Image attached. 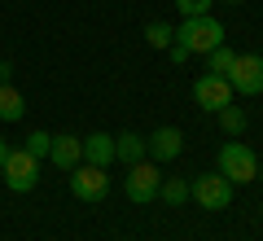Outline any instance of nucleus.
<instances>
[{"label":"nucleus","instance_id":"obj_1","mask_svg":"<svg viewBox=\"0 0 263 241\" xmlns=\"http://www.w3.org/2000/svg\"><path fill=\"white\" fill-rule=\"evenodd\" d=\"M224 35H228V31L219 27L211 13H202V18H184V22L176 27V44L184 48L189 57H193V53H211V48H219V44H224Z\"/></svg>","mask_w":263,"mask_h":241},{"label":"nucleus","instance_id":"obj_2","mask_svg":"<svg viewBox=\"0 0 263 241\" xmlns=\"http://www.w3.org/2000/svg\"><path fill=\"white\" fill-rule=\"evenodd\" d=\"M219 176H228L233 184H250V180H259V158H254V149H246L241 140L219 145Z\"/></svg>","mask_w":263,"mask_h":241},{"label":"nucleus","instance_id":"obj_3","mask_svg":"<svg viewBox=\"0 0 263 241\" xmlns=\"http://www.w3.org/2000/svg\"><path fill=\"white\" fill-rule=\"evenodd\" d=\"M189 197H193L202 211H224L233 202V180L219 176V171H206V176L189 180Z\"/></svg>","mask_w":263,"mask_h":241},{"label":"nucleus","instance_id":"obj_4","mask_svg":"<svg viewBox=\"0 0 263 241\" xmlns=\"http://www.w3.org/2000/svg\"><path fill=\"white\" fill-rule=\"evenodd\" d=\"M0 176H5V184L13 193H31L35 180H40V158H31L27 149H9L5 162H0Z\"/></svg>","mask_w":263,"mask_h":241},{"label":"nucleus","instance_id":"obj_5","mask_svg":"<svg viewBox=\"0 0 263 241\" xmlns=\"http://www.w3.org/2000/svg\"><path fill=\"white\" fill-rule=\"evenodd\" d=\"M158 189H162V171L154 167V162H132L127 167V176H123V193L132 197V202H154V197H158Z\"/></svg>","mask_w":263,"mask_h":241},{"label":"nucleus","instance_id":"obj_6","mask_svg":"<svg viewBox=\"0 0 263 241\" xmlns=\"http://www.w3.org/2000/svg\"><path fill=\"white\" fill-rule=\"evenodd\" d=\"M70 193H75L79 202H101V197L110 193V176H105V167H97V162H79V167L70 171Z\"/></svg>","mask_w":263,"mask_h":241},{"label":"nucleus","instance_id":"obj_7","mask_svg":"<svg viewBox=\"0 0 263 241\" xmlns=\"http://www.w3.org/2000/svg\"><path fill=\"white\" fill-rule=\"evenodd\" d=\"M193 101L197 105H202V110H211V114H215V110H224V105H233V84H228V79H224V75H197V79H193Z\"/></svg>","mask_w":263,"mask_h":241},{"label":"nucleus","instance_id":"obj_8","mask_svg":"<svg viewBox=\"0 0 263 241\" xmlns=\"http://www.w3.org/2000/svg\"><path fill=\"white\" fill-rule=\"evenodd\" d=\"M224 79L233 84V92H246V97L263 92V57H259V53L237 57V62H233V70H228Z\"/></svg>","mask_w":263,"mask_h":241},{"label":"nucleus","instance_id":"obj_9","mask_svg":"<svg viewBox=\"0 0 263 241\" xmlns=\"http://www.w3.org/2000/svg\"><path fill=\"white\" fill-rule=\"evenodd\" d=\"M180 149H184V132L180 127H158L145 136V158L149 162H171V158H180Z\"/></svg>","mask_w":263,"mask_h":241},{"label":"nucleus","instance_id":"obj_10","mask_svg":"<svg viewBox=\"0 0 263 241\" xmlns=\"http://www.w3.org/2000/svg\"><path fill=\"white\" fill-rule=\"evenodd\" d=\"M48 158H53V167L75 171L79 162H84V140H79V136H53V145H48Z\"/></svg>","mask_w":263,"mask_h":241},{"label":"nucleus","instance_id":"obj_11","mask_svg":"<svg viewBox=\"0 0 263 241\" xmlns=\"http://www.w3.org/2000/svg\"><path fill=\"white\" fill-rule=\"evenodd\" d=\"M84 162H97V167H110V162H114V136H110V132H92V136H84Z\"/></svg>","mask_w":263,"mask_h":241},{"label":"nucleus","instance_id":"obj_12","mask_svg":"<svg viewBox=\"0 0 263 241\" xmlns=\"http://www.w3.org/2000/svg\"><path fill=\"white\" fill-rule=\"evenodd\" d=\"M114 158H119V162H141L145 158V136H136V132H119V136H114Z\"/></svg>","mask_w":263,"mask_h":241},{"label":"nucleus","instance_id":"obj_13","mask_svg":"<svg viewBox=\"0 0 263 241\" xmlns=\"http://www.w3.org/2000/svg\"><path fill=\"white\" fill-rule=\"evenodd\" d=\"M22 114H27V101H22V92L13 84H0V123H18Z\"/></svg>","mask_w":263,"mask_h":241},{"label":"nucleus","instance_id":"obj_14","mask_svg":"<svg viewBox=\"0 0 263 241\" xmlns=\"http://www.w3.org/2000/svg\"><path fill=\"white\" fill-rule=\"evenodd\" d=\"M158 197H162V202H167V206H184V202H189V180H180V176L162 180Z\"/></svg>","mask_w":263,"mask_h":241},{"label":"nucleus","instance_id":"obj_15","mask_svg":"<svg viewBox=\"0 0 263 241\" xmlns=\"http://www.w3.org/2000/svg\"><path fill=\"white\" fill-rule=\"evenodd\" d=\"M145 40H149V48H171V44H176V27H167V22H149V27H145Z\"/></svg>","mask_w":263,"mask_h":241},{"label":"nucleus","instance_id":"obj_16","mask_svg":"<svg viewBox=\"0 0 263 241\" xmlns=\"http://www.w3.org/2000/svg\"><path fill=\"white\" fill-rule=\"evenodd\" d=\"M211 62H206V70L211 75H228V70H233V62H237V53H233V48H228V44H219V48H211Z\"/></svg>","mask_w":263,"mask_h":241},{"label":"nucleus","instance_id":"obj_17","mask_svg":"<svg viewBox=\"0 0 263 241\" xmlns=\"http://www.w3.org/2000/svg\"><path fill=\"white\" fill-rule=\"evenodd\" d=\"M215 114H219V127H224L228 136H241L246 132V114L237 110V105H224V110H215Z\"/></svg>","mask_w":263,"mask_h":241},{"label":"nucleus","instance_id":"obj_18","mask_svg":"<svg viewBox=\"0 0 263 241\" xmlns=\"http://www.w3.org/2000/svg\"><path fill=\"white\" fill-rule=\"evenodd\" d=\"M48 145H53V136L40 127V132H31V136H27V145H22V149H27L31 158H48Z\"/></svg>","mask_w":263,"mask_h":241},{"label":"nucleus","instance_id":"obj_19","mask_svg":"<svg viewBox=\"0 0 263 241\" xmlns=\"http://www.w3.org/2000/svg\"><path fill=\"white\" fill-rule=\"evenodd\" d=\"M211 5H215V0H176L180 18H202V13H211Z\"/></svg>","mask_w":263,"mask_h":241},{"label":"nucleus","instance_id":"obj_20","mask_svg":"<svg viewBox=\"0 0 263 241\" xmlns=\"http://www.w3.org/2000/svg\"><path fill=\"white\" fill-rule=\"evenodd\" d=\"M167 53H171V62H176V66H184V57H189V53H184V48H180V44H171Z\"/></svg>","mask_w":263,"mask_h":241},{"label":"nucleus","instance_id":"obj_21","mask_svg":"<svg viewBox=\"0 0 263 241\" xmlns=\"http://www.w3.org/2000/svg\"><path fill=\"white\" fill-rule=\"evenodd\" d=\"M9 75H13V66H9V62H0V84H9Z\"/></svg>","mask_w":263,"mask_h":241},{"label":"nucleus","instance_id":"obj_22","mask_svg":"<svg viewBox=\"0 0 263 241\" xmlns=\"http://www.w3.org/2000/svg\"><path fill=\"white\" fill-rule=\"evenodd\" d=\"M5 154H9V145H5V140H0V162H5Z\"/></svg>","mask_w":263,"mask_h":241},{"label":"nucleus","instance_id":"obj_23","mask_svg":"<svg viewBox=\"0 0 263 241\" xmlns=\"http://www.w3.org/2000/svg\"><path fill=\"white\" fill-rule=\"evenodd\" d=\"M224 5H246V0H224Z\"/></svg>","mask_w":263,"mask_h":241}]
</instances>
